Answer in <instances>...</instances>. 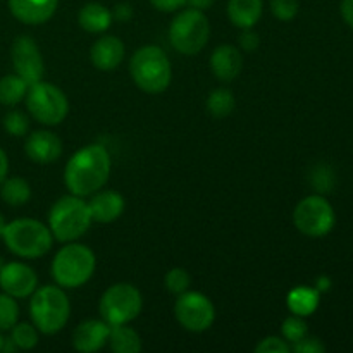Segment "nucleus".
Segmentation results:
<instances>
[{
	"label": "nucleus",
	"instance_id": "1",
	"mask_svg": "<svg viewBox=\"0 0 353 353\" xmlns=\"http://www.w3.org/2000/svg\"><path fill=\"white\" fill-rule=\"evenodd\" d=\"M112 161L103 145L90 143L71 155L64 169V183L69 193L90 196L109 181Z\"/></svg>",
	"mask_w": 353,
	"mask_h": 353
},
{
	"label": "nucleus",
	"instance_id": "2",
	"mask_svg": "<svg viewBox=\"0 0 353 353\" xmlns=\"http://www.w3.org/2000/svg\"><path fill=\"white\" fill-rule=\"evenodd\" d=\"M2 240L7 250L16 257L24 261H34L41 259L52 250L54 236H52L48 226L31 217L14 219L6 224L2 233Z\"/></svg>",
	"mask_w": 353,
	"mask_h": 353
},
{
	"label": "nucleus",
	"instance_id": "3",
	"mask_svg": "<svg viewBox=\"0 0 353 353\" xmlns=\"http://www.w3.org/2000/svg\"><path fill=\"white\" fill-rule=\"evenodd\" d=\"M130 74L141 92L159 95L171 85L172 65L168 54L161 47L145 45L131 57Z\"/></svg>",
	"mask_w": 353,
	"mask_h": 353
},
{
	"label": "nucleus",
	"instance_id": "4",
	"mask_svg": "<svg viewBox=\"0 0 353 353\" xmlns=\"http://www.w3.org/2000/svg\"><path fill=\"white\" fill-rule=\"evenodd\" d=\"M97 268V257L86 245L69 241L55 254L50 274L55 285L64 290H74L92 279Z\"/></svg>",
	"mask_w": 353,
	"mask_h": 353
},
{
	"label": "nucleus",
	"instance_id": "5",
	"mask_svg": "<svg viewBox=\"0 0 353 353\" xmlns=\"http://www.w3.org/2000/svg\"><path fill=\"white\" fill-rule=\"evenodd\" d=\"M30 316L41 334H55L64 330L71 316V303L64 288L59 285H45L34 290L30 302Z\"/></svg>",
	"mask_w": 353,
	"mask_h": 353
},
{
	"label": "nucleus",
	"instance_id": "6",
	"mask_svg": "<svg viewBox=\"0 0 353 353\" xmlns=\"http://www.w3.org/2000/svg\"><path fill=\"white\" fill-rule=\"evenodd\" d=\"M92 223L88 202L72 193L61 196L48 212V230L54 240L61 243L79 240L90 230Z\"/></svg>",
	"mask_w": 353,
	"mask_h": 353
},
{
	"label": "nucleus",
	"instance_id": "7",
	"mask_svg": "<svg viewBox=\"0 0 353 353\" xmlns=\"http://www.w3.org/2000/svg\"><path fill=\"white\" fill-rule=\"evenodd\" d=\"M210 38V24L203 10L185 9L176 14L169 26V41L183 55H196Z\"/></svg>",
	"mask_w": 353,
	"mask_h": 353
},
{
	"label": "nucleus",
	"instance_id": "8",
	"mask_svg": "<svg viewBox=\"0 0 353 353\" xmlns=\"http://www.w3.org/2000/svg\"><path fill=\"white\" fill-rule=\"evenodd\" d=\"M24 100L30 116L45 126H57L69 114V100L65 93L43 79L30 85Z\"/></svg>",
	"mask_w": 353,
	"mask_h": 353
},
{
	"label": "nucleus",
	"instance_id": "9",
	"mask_svg": "<svg viewBox=\"0 0 353 353\" xmlns=\"http://www.w3.org/2000/svg\"><path fill=\"white\" fill-rule=\"evenodd\" d=\"M143 309V296L131 283H116L103 292L99 303L100 317L109 326L130 324Z\"/></svg>",
	"mask_w": 353,
	"mask_h": 353
},
{
	"label": "nucleus",
	"instance_id": "10",
	"mask_svg": "<svg viewBox=\"0 0 353 353\" xmlns=\"http://www.w3.org/2000/svg\"><path fill=\"white\" fill-rule=\"evenodd\" d=\"M336 223L334 209L323 195L305 196L293 210V224L302 234L321 238L331 233Z\"/></svg>",
	"mask_w": 353,
	"mask_h": 353
},
{
	"label": "nucleus",
	"instance_id": "11",
	"mask_svg": "<svg viewBox=\"0 0 353 353\" xmlns=\"http://www.w3.org/2000/svg\"><path fill=\"white\" fill-rule=\"evenodd\" d=\"M174 317L183 330L203 333L210 330L216 321V307L207 295L188 290L176 299Z\"/></svg>",
	"mask_w": 353,
	"mask_h": 353
},
{
	"label": "nucleus",
	"instance_id": "12",
	"mask_svg": "<svg viewBox=\"0 0 353 353\" xmlns=\"http://www.w3.org/2000/svg\"><path fill=\"white\" fill-rule=\"evenodd\" d=\"M10 61H12L14 72L24 79L28 85L41 81L45 74V62L40 47L31 37L21 34L14 40L10 48Z\"/></svg>",
	"mask_w": 353,
	"mask_h": 353
},
{
	"label": "nucleus",
	"instance_id": "13",
	"mask_svg": "<svg viewBox=\"0 0 353 353\" xmlns=\"http://www.w3.org/2000/svg\"><path fill=\"white\" fill-rule=\"evenodd\" d=\"M38 288V276L24 262H6L0 269V290L14 299H30Z\"/></svg>",
	"mask_w": 353,
	"mask_h": 353
},
{
	"label": "nucleus",
	"instance_id": "14",
	"mask_svg": "<svg viewBox=\"0 0 353 353\" xmlns=\"http://www.w3.org/2000/svg\"><path fill=\"white\" fill-rule=\"evenodd\" d=\"M24 152L34 164H52L62 155V141L55 133L47 130L33 131L28 134Z\"/></svg>",
	"mask_w": 353,
	"mask_h": 353
},
{
	"label": "nucleus",
	"instance_id": "15",
	"mask_svg": "<svg viewBox=\"0 0 353 353\" xmlns=\"http://www.w3.org/2000/svg\"><path fill=\"white\" fill-rule=\"evenodd\" d=\"M110 326L103 319H88L72 333V347L81 353L102 350L109 341Z\"/></svg>",
	"mask_w": 353,
	"mask_h": 353
},
{
	"label": "nucleus",
	"instance_id": "16",
	"mask_svg": "<svg viewBox=\"0 0 353 353\" xmlns=\"http://www.w3.org/2000/svg\"><path fill=\"white\" fill-rule=\"evenodd\" d=\"M124 196L114 190H99L92 195L88 202L90 214L93 223L110 224L119 219L124 212Z\"/></svg>",
	"mask_w": 353,
	"mask_h": 353
},
{
	"label": "nucleus",
	"instance_id": "17",
	"mask_svg": "<svg viewBox=\"0 0 353 353\" xmlns=\"http://www.w3.org/2000/svg\"><path fill=\"white\" fill-rule=\"evenodd\" d=\"M10 14L30 26L43 24L55 14L59 0H7Z\"/></svg>",
	"mask_w": 353,
	"mask_h": 353
},
{
	"label": "nucleus",
	"instance_id": "18",
	"mask_svg": "<svg viewBox=\"0 0 353 353\" xmlns=\"http://www.w3.org/2000/svg\"><path fill=\"white\" fill-rule=\"evenodd\" d=\"M210 69L221 81H233L243 71V54L233 45H219L210 55Z\"/></svg>",
	"mask_w": 353,
	"mask_h": 353
},
{
	"label": "nucleus",
	"instance_id": "19",
	"mask_svg": "<svg viewBox=\"0 0 353 353\" xmlns=\"http://www.w3.org/2000/svg\"><path fill=\"white\" fill-rule=\"evenodd\" d=\"M124 43L117 37H100L90 48V61L100 71H114L124 59Z\"/></svg>",
	"mask_w": 353,
	"mask_h": 353
},
{
	"label": "nucleus",
	"instance_id": "20",
	"mask_svg": "<svg viewBox=\"0 0 353 353\" xmlns=\"http://www.w3.org/2000/svg\"><path fill=\"white\" fill-rule=\"evenodd\" d=\"M264 3L262 0H230L228 2V17L240 30L254 28L262 17Z\"/></svg>",
	"mask_w": 353,
	"mask_h": 353
},
{
	"label": "nucleus",
	"instance_id": "21",
	"mask_svg": "<svg viewBox=\"0 0 353 353\" xmlns=\"http://www.w3.org/2000/svg\"><path fill=\"white\" fill-rule=\"evenodd\" d=\"M112 10L99 2H88L78 14V23L88 33H103L112 24Z\"/></svg>",
	"mask_w": 353,
	"mask_h": 353
},
{
	"label": "nucleus",
	"instance_id": "22",
	"mask_svg": "<svg viewBox=\"0 0 353 353\" xmlns=\"http://www.w3.org/2000/svg\"><path fill=\"white\" fill-rule=\"evenodd\" d=\"M319 295L321 293L316 288L299 286L288 293L286 305H288L290 312L295 314V316L307 317L316 312L317 305H319Z\"/></svg>",
	"mask_w": 353,
	"mask_h": 353
},
{
	"label": "nucleus",
	"instance_id": "23",
	"mask_svg": "<svg viewBox=\"0 0 353 353\" xmlns=\"http://www.w3.org/2000/svg\"><path fill=\"white\" fill-rule=\"evenodd\" d=\"M109 345L110 350L116 353H140L143 347L140 334L128 324L110 326Z\"/></svg>",
	"mask_w": 353,
	"mask_h": 353
},
{
	"label": "nucleus",
	"instance_id": "24",
	"mask_svg": "<svg viewBox=\"0 0 353 353\" xmlns=\"http://www.w3.org/2000/svg\"><path fill=\"white\" fill-rule=\"evenodd\" d=\"M0 196L10 207H23L31 200L30 183L19 176L6 178L0 183Z\"/></svg>",
	"mask_w": 353,
	"mask_h": 353
},
{
	"label": "nucleus",
	"instance_id": "25",
	"mask_svg": "<svg viewBox=\"0 0 353 353\" xmlns=\"http://www.w3.org/2000/svg\"><path fill=\"white\" fill-rule=\"evenodd\" d=\"M30 85L21 76L6 74L0 78V103L6 107H14L26 99Z\"/></svg>",
	"mask_w": 353,
	"mask_h": 353
},
{
	"label": "nucleus",
	"instance_id": "26",
	"mask_svg": "<svg viewBox=\"0 0 353 353\" xmlns=\"http://www.w3.org/2000/svg\"><path fill=\"white\" fill-rule=\"evenodd\" d=\"M234 95L228 88H217L212 90L207 99V110L212 117L216 119H224V117L230 116L234 110Z\"/></svg>",
	"mask_w": 353,
	"mask_h": 353
},
{
	"label": "nucleus",
	"instance_id": "27",
	"mask_svg": "<svg viewBox=\"0 0 353 353\" xmlns=\"http://www.w3.org/2000/svg\"><path fill=\"white\" fill-rule=\"evenodd\" d=\"M38 333L40 331L30 323H16L10 330V340L17 347V350H33L38 345Z\"/></svg>",
	"mask_w": 353,
	"mask_h": 353
},
{
	"label": "nucleus",
	"instance_id": "28",
	"mask_svg": "<svg viewBox=\"0 0 353 353\" xmlns=\"http://www.w3.org/2000/svg\"><path fill=\"white\" fill-rule=\"evenodd\" d=\"M19 321V305L17 299L0 293V331H10Z\"/></svg>",
	"mask_w": 353,
	"mask_h": 353
},
{
	"label": "nucleus",
	"instance_id": "29",
	"mask_svg": "<svg viewBox=\"0 0 353 353\" xmlns=\"http://www.w3.org/2000/svg\"><path fill=\"white\" fill-rule=\"evenodd\" d=\"M3 130L7 131V134L10 137H26L28 131H30V117L26 116L21 110H9V112L3 116Z\"/></svg>",
	"mask_w": 353,
	"mask_h": 353
},
{
	"label": "nucleus",
	"instance_id": "30",
	"mask_svg": "<svg viewBox=\"0 0 353 353\" xmlns=\"http://www.w3.org/2000/svg\"><path fill=\"white\" fill-rule=\"evenodd\" d=\"M164 285L169 293H172V295H181V293L188 292L190 286H192V276L188 274L186 269L174 268L165 274Z\"/></svg>",
	"mask_w": 353,
	"mask_h": 353
},
{
	"label": "nucleus",
	"instance_id": "31",
	"mask_svg": "<svg viewBox=\"0 0 353 353\" xmlns=\"http://www.w3.org/2000/svg\"><path fill=\"white\" fill-rule=\"evenodd\" d=\"M281 334L288 343L293 345L309 334V327H307V323L303 321V317L295 316V314H293V316H290L288 319L283 321Z\"/></svg>",
	"mask_w": 353,
	"mask_h": 353
},
{
	"label": "nucleus",
	"instance_id": "32",
	"mask_svg": "<svg viewBox=\"0 0 353 353\" xmlns=\"http://www.w3.org/2000/svg\"><path fill=\"white\" fill-rule=\"evenodd\" d=\"M269 6H271V12L279 21L295 19L300 10L299 0H271Z\"/></svg>",
	"mask_w": 353,
	"mask_h": 353
},
{
	"label": "nucleus",
	"instance_id": "33",
	"mask_svg": "<svg viewBox=\"0 0 353 353\" xmlns=\"http://www.w3.org/2000/svg\"><path fill=\"white\" fill-rule=\"evenodd\" d=\"M312 185L317 192L327 193L334 186V174L326 165H317L312 172Z\"/></svg>",
	"mask_w": 353,
	"mask_h": 353
},
{
	"label": "nucleus",
	"instance_id": "34",
	"mask_svg": "<svg viewBox=\"0 0 353 353\" xmlns=\"http://www.w3.org/2000/svg\"><path fill=\"white\" fill-rule=\"evenodd\" d=\"M257 353H288L292 352V345L279 336H268L255 347Z\"/></svg>",
	"mask_w": 353,
	"mask_h": 353
},
{
	"label": "nucleus",
	"instance_id": "35",
	"mask_svg": "<svg viewBox=\"0 0 353 353\" xmlns=\"http://www.w3.org/2000/svg\"><path fill=\"white\" fill-rule=\"evenodd\" d=\"M324 350H326V347H324L323 341L316 336H309V334L292 345V352L295 353H323Z\"/></svg>",
	"mask_w": 353,
	"mask_h": 353
},
{
	"label": "nucleus",
	"instance_id": "36",
	"mask_svg": "<svg viewBox=\"0 0 353 353\" xmlns=\"http://www.w3.org/2000/svg\"><path fill=\"white\" fill-rule=\"evenodd\" d=\"M238 43H240V50L254 52L255 48L261 45V38H259V34L255 33L254 28H248V30H243V33L240 34Z\"/></svg>",
	"mask_w": 353,
	"mask_h": 353
},
{
	"label": "nucleus",
	"instance_id": "37",
	"mask_svg": "<svg viewBox=\"0 0 353 353\" xmlns=\"http://www.w3.org/2000/svg\"><path fill=\"white\" fill-rule=\"evenodd\" d=\"M150 3L161 12H176L186 6V0H150Z\"/></svg>",
	"mask_w": 353,
	"mask_h": 353
},
{
	"label": "nucleus",
	"instance_id": "38",
	"mask_svg": "<svg viewBox=\"0 0 353 353\" xmlns=\"http://www.w3.org/2000/svg\"><path fill=\"white\" fill-rule=\"evenodd\" d=\"M112 17L119 23H128L133 17V7L130 3H117L112 10Z\"/></svg>",
	"mask_w": 353,
	"mask_h": 353
},
{
	"label": "nucleus",
	"instance_id": "39",
	"mask_svg": "<svg viewBox=\"0 0 353 353\" xmlns=\"http://www.w3.org/2000/svg\"><path fill=\"white\" fill-rule=\"evenodd\" d=\"M341 16L345 23L353 28V0H341Z\"/></svg>",
	"mask_w": 353,
	"mask_h": 353
},
{
	"label": "nucleus",
	"instance_id": "40",
	"mask_svg": "<svg viewBox=\"0 0 353 353\" xmlns=\"http://www.w3.org/2000/svg\"><path fill=\"white\" fill-rule=\"evenodd\" d=\"M9 174V157H7L6 150L0 147V183L7 178Z\"/></svg>",
	"mask_w": 353,
	"mask_h": 353
},
{
	"label": "nucleus",
	"instance_id": "41",
	"mask_svg": "<svg viewBox=\"0 0 353 353\" xmlns=\"http://www.w3.org/2000/svg\"><path fill=\"white\" fill-rule=\"evenodd\" d=\"M216 0H186V3H190V7L199 10H207L214 6Z\"/></svg>",
	"mask_w": 353,
	"mask_h": 353
},
{
	"label": "nucleus",
	"instance_id": "42",
	"mask_svg": "<svg viewBox=\"0 0 353 353\" xmlns=\"http://www.w3.org/2000/svg\"><path fill=\"white\" fill-rule=\"evenodd\" d=\"M317 292H326V290H330V279L327 278H321L317 279V286H316Z\"/></svg>",
	"mask_w": 353,
	"mask_h": 353
},
{
	"label": "nucleus",
	"instance_id": "43",
	"mask_svg": "<svg viewBox=\"0 0 353 353\" xmlns=\"http://www.w3.org/2000/svg\"><path fill=\"white\" fill-rule=\"evenodd\" d=\"M6 224H7V221L3 219L2 212H0V238H2V233H3V230H6Z\"/></svg>",
	"mask_w": 353,
	"mask_h": 353
},
{
	"label": "nucleus",
	"instance_id": "44",
	"mask_svg": "<svg viewBox=\"0 0 353 353\" xmlns=\"http://www.w3.org/2000/svg\"><path fill=\"white\" fill-rule=\"evenodd\" d=\"M2 345H3V336L0 334V352H2Z\"/></svg>",
	"mask_w": 353,
	"mask_h": 353
},
{
	"label": "nucleus",
	"instance_id": "45",
	"mask_svg": "<svg viewBox=\"0 0 353 353\" xmlns=\"http://www.w3.org/2000/svg\"><path fill=\"white\" fill-rule=\"evenodd\" d=\"M3 264H6V262H3V261H2V257H0V269H2V265H3Z\"/></svg>",
	"mask_w": 353,
	"mask_h": 353
}]
</instances>
